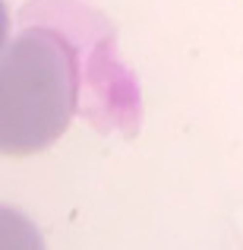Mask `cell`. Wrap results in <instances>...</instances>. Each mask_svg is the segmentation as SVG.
Here are the masks:
<instances>
[{"label": "cell", "mask_w": 243, "mask_h": 250, "mask_svg": "<svg viewBox=\"0 0 243 250\" xmlns=\"http://www.w3.org/2000/svg\"><path fill=\"white\" fill-rule=\"evenodd\" d=\"M82 63L73 38L29 25L0 54V152L32 155L54 146L79 108Z\"/></svg>", "instance_id": "obj_1"}, {"label": "cell", "mask_w": 243, "mask_h": 250, "mask_svg": "<svg viewBox=\"0 0 243 250\" xmlns=\"http://www.w3.org/2000/svg\"><path fill=\"white\" fill-rule=\"evenodd\" d=\"M0 250H48L41 231L25 212L0 203Z\"/></svg>", "instance_id": "obj_2"}, {"label": "cell", "mask_w": 243, "mask_h": 250, "mask_svg": "<svg viewBox=\"0 0 243 250\" xmlns=\"http://www.w3.org/2000/svg\"><path fill=\"white\" fill-rule=\"evenodd\" d=\"M6 44H10V10H6V3L0 0V54H3Z\"/></svg>", "instance_id": "obj_3"}]
</instances>
